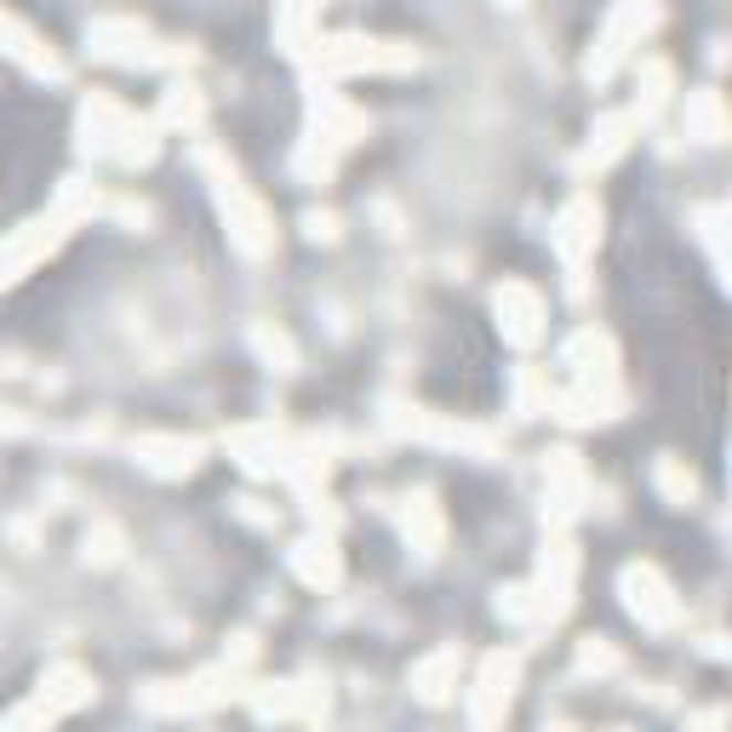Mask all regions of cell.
<instances>
[{"mask_svg": "<svg viewBox=\"0 0 732 732\" xmlns=\"http://www.w3.org/2000/svg\"><path fill=\"white\" fill-rule=\"evenodd\" d=\"M498 315H504V332L515 344H532L538 338V292H526V286H504L498 292Z\"/></svg>", "mask_w": 732, "mask_h": 732, "instance_id": "cell-1", "label": "cell"}, {"mask_svg": "<svg viewBox=\"0 0 732 732\" xmlns=\"http://www.w3.org/2000/svg\"><path fill=\"white\" fill-rule=\"evenodd\" d=\"M138 458H144V470L155 475H189L195 463H201V447L195 441H178V436H155V441H138Z\"/></svg>", "mask_w": 732, "mask_h": 732, "instance_id": "cell-2", "label": "cell"}, {"mask_svg": "<svg viewBox=\"0 0 732 732\" xmlns=\"http://www.w3.org/2000/svg\"><path fill=\"white\" fill-rule=\"evenodd\" d=\"M589 223H595V207H589V201H573L567 212H561V236H555V241H561V252H567V258H578V252L595 241Z\"/></svg>", "mask_w": 732, "mask_h": 732, "instance_id": "cell-3", "label": "cell"}, {"mask_svg": "<svg viewBox=\"0 0 732 732\" xmlns=\"http://www.w3.org/2000/svg\"><path fill=\"white\" fill-rule=\"evenodd\" d=\"M297 573H304L310 584L338 578V555H332V544H297Z\"/></svg>", "mask_w": 732, "mask_h": 732, "instance_id": "cell-4", "label": "cell"}, {"mask_svg": "<svg viewBox=\"0 0 732 732\" xmlns=\"http://www.w3.org/2000/svg\"><path fill=\"white\" fill-rule=\"evenodd\" d=\"M510 7H521V0H510Z\"/></svg>", "mask_w": 732, "mask_h": 732, "instance_id": "cell-5", "label": "cell"}]
</instances>
